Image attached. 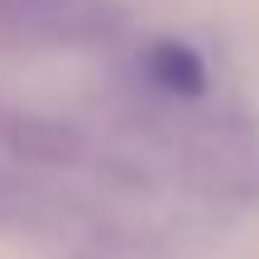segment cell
<instances>
[{
    "label": "cell",
    "mask_w": 259,
    "mask_h": 259,
    "mask_svg": "<svg viewBox=\"0 0 259 259\" xmlns=\"http://www.w3.org/2000/svg\"><path fill=\"white\" fill-rule=\"evenodd\" d=\"M0 139L15 158H29V163H77L87 149L82 130L53 115H15L0 125Z\"/></svg>",
    "instance_id": "6da1fadb"
},
{
    "label": "cell",
    "mask_w": 259,
    "mask_h": 259,
    "mask_svg": "<svg viewBox=\"0 0 259 259\" xmlns=\"http://www.w3.org/2000/svg\"><path fill=\"white\" fill-rule=\"evenodd\" d=\"M144 72H149L154 87H163V92H173V96H202L206 92V63L187 44H178V38H158V44L149 48L144 53Z\"/></svg>",
    "instance_id": "7a4b0ae2"
},
{
    "label": "cell",
    "mask_w": 259,
    "mask_h": 259,
    "mask_svg": "<svg viewBox=\"0 0 259 259\" xmlns=\"http://www.w3.org/2000/svg\"><path fill=\"white\" fill-rule=\"evenodd\" d=\"M15 10H58V5H67V0H10Z\"/></svg>",
    "instance_id": "3957f363"
}]
</instances>
